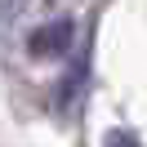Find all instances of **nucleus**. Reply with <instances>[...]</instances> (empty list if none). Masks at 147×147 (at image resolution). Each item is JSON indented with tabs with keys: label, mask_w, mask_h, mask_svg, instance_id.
Wrapping results in <instances>:
<instances>
[{
	"label": "nucleus",
	"mask_w": 147,
	"mask_h": 147,
	"mask_svg": "<svg viewBox=\"0 0 147 147\" xmlns=\"http://www.w3.org/2000/svg\"><path fill=\"white\" fill-rule=\"evenodd\" d=\"M71 36H76L71 18H54V22H45V27H36V31H31L27 49H31L36 58H63L67 49H71Z\"/></svg>",
	"instance_id": "obj_1"
},
{
	"label": "nucleus",
	"mask_w": 147,
	"mask_h": 147,
	"mask_svg": "<svg viewBox=\"0 0 147 147\" xmlns=\"http://www.w3.org/2000/svg\"><path fill=\"white\" fill-rule=\"evenodd\" d=\"M18 5H22V0H5V18H9V13L18 9Z\"/></svg>",
	"instance_id": "obj_2"
}]
</instances>
